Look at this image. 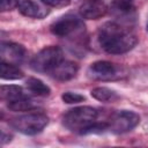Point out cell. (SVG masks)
Wrapping results in <instances>:
<instances>
[{"instance_id": "d6986e66", "label": "cell", "mask_w": 148, "mask_h": 148, "mask_svg": "<svg viewBox=\"0 0 148 148\" xmlns=\"http://www.w3.org/2000/svg\"><path fill=\"white\" fill-rule=\"evenodd\" d=\"M42 1L51 7H66L71 3L72 0H42Z\"/></svg>"}, {"instance_id": "e0dca14e", "label": "cell", "mask_w": 148, "mask_h": 148, "mask_svg": "<svg viewBox=\"0 0 148 148\" xmlns=\"http://www.w3.org/2000/svg\"><path fill=\"white\" fill-rule=\"evenodd\" d=\"M0 95H1V98L6 102H13L17 98H21L24 95V91L21 87L18 86H2L1 87V91H0Z\"/></svg>"}, {"instance_id": "52a82bcc", "label": "cell", "mask_w": 148, "mask_h": 148, "mask_svg": "<svg viewBox=\"0 0 148 148\" xmlns=\"http://www.w3.org/2000/svg\"><path fill=\"white\" fill-rule=\"evenodd\" d=\"M121 69L113 62L98 60L92 62L88 68V76L98 81H110L120 77Z\"/></svg>"}, {"instance_id": "3957f363", "label": "cell", "mask_w": 148, "mask_h": 148, "mask_svg": "<svg viewBox=\"0 0 148 148\" xmlns=\"http://www.w3.org/2000/svg\"><path fill=\"white\" fill-rule=\"evenodd\" d=\"M64 60V52L59 46H46L42 49L30 61V67L38 73L50 74Z\"/></svg>"}, {"instance_id": "8992f818", "label": "cell", "mask_w": 148, "mask_h": 148, "mask_svg": "<svg viewBox=\"0 0 148 148\" xmlns=\"http://www.w3.org/2000/svg\"><path fill=\"white\" fill-rule=\"evenodd\" d=\"M140 123V116L131 110H119L111 114L108 120V130L121 134L132 131Z\"/></svg>"}, {"instance_id": "9a60e30c", "label": "cell", "mask_w": 148, "mask_h": 148, "mask_svg": "<svg viewBox=\"0 0 148 148\" xmlns=\"http://www.w3.org/2000/svg\"><path fill=\"white\" fill-rule=\"evenodd\" d=\"M8 108L12 110V111H15V112H22V111H31V110H35L37 108V104L29 97L27 96H23L21 98H17L13 102H9L8 103Z\"/></svg>"}, {"instance_id": "5b68a950", "label": "cell", "mask_w": 148, "mask_h": 148, "mask_svg": "<svg viewBox=\"0 0 148 148\" xmlns=\"http://www.w3.org/2000/svg\"><path fill=\"white\" fill-rule=\"evenodd\" d=\"M50 30L58 37H73L84 31V23L79 16L67 14L54 21L51 24Z\"/></svg>"}, {"instance_id": "ffe728a7", "label": "cell", "mask_w": 148, "mask_h": 148, "mask_svg": "<svg viewBox=\"0 0 148 148\" xmlns=\"http://www.w3.org/2000/svg\"><path fill=\"white\" fill-rule=\"evenodd\" d=\"M18 1L20 0H1L0 8H1L2 12L10 10V9H13L14 7H16L18 5Z\"/></svg>"}, {"instance_id": "8fae6325", "label": "cell", "mask_w": 148, "mask_h": 148, "mask_svg": "<svg viewBox=\"0 0 148 148\" xmlns=\"http://www.w3.org/2000/svg\"><path fill=\"white\" fill-rule=\"evenodd\" d=\"M110 13L121 20H131L135 15L134 0H112L109 6Z\"/></svg>"}, {"instance_id": "7c38bea8", "label": "cell", "mask_w": 148, "mask_h": 148, "mask_svg": "<svg viewBox=\"0 0 148 148\" xmlns=\"http://www.w3.org/2000/svg\"><path fill=\"white\" fill-rule=\"evenodd\" d=\"M79 71V66L71 60H62L51 73L50 75L58 81H68L73 79Z\"/></svg>"}, {"instance_id": "5bb4252c", "label": "cell", "mask_w": 148, "mask_h": 148, "mask_svg": "<svg viewBox=\"0 0 148 148\" xmlns=\"http://www.w3.org/2000/svg\"><path fill=\"white\" fill-rule=\"evenodd\" d=\"M90 94L95 99H97L99 102H104V103L114 102L119 98L118 94L114 90L106 88V87H96L90 91Z\"/></svg>"}, {"instance_id": "277c9868", "label": "cell", "mask_w": 148, "mask_h": 148, "mask_svg": "<svg viewBox=\"0 0 148 148\" xmlns=\"http://www.w3.org/2000/svg\"><path fill=\"white\" fill-rule=\"evenodd\" d=\"M49 124V117L42 112H28L10 121V125L18 132L27 135L40 133Z\"/></svg>"}, {"instance_id": "4fadbf2b", "label": "cell", "mask_w": 148, "mask_h": 148, "mask_svg": "<svg viewBox=\"0 0 148 148\" xmlns=\"http://www.w3.org/2000/svg\"><path fill=\"white\" fill-rule=\"evenodd\" d=\"M25 87H27L28 91H30L31 94H34L36 96H40V97L49 96L51 92L50 87L37 77H29L25 81Z\"/></svg>"}, {"instance_id": "2e32d148", "label": "cell", "mask_w": 148, "mask_h": 148, "mask_svg": "<svg viewBox=\"0 0 148 148\" xmlns=\"http://www.w3.org/2000/svg\"><path fill=\"white\" fill-rule=\"evenodd\" d=\"M0 73L3 80H18V79H22L24 75L17 65L7 64V62H1Z\"/></svg>"}, {"instance_id": "6da1fadb", "label": "cell", "mask_w": 148, "mask_h": 148, "mask_svg": "<svg viewBox=\"0 0 148 148\" xmlns=\"http://www.w3.org/2000/svg\"><path fill=\"white\" fill-rule=\"evenodd\" d=\"M136 42V36L117 22H105L98 30V43L110 54L126 53L135 46Z\"/></svg>"}, {"instance_id": "7a4b0ae2", "label": "cell", "mask_w": 148, "mask_h": 148, "mask_svg": "<svg viewBox=\"0 0 148 148\" xmlns=\"http://www.w3.org/2000/svg\"><path fill=\"white\" fill-rule=\"evenodd\" d=\"M99 112L91 106H77L67 111L62 117V125L71 132L88 134L90 128L98 121Z\"/></svg>"}, {"instance_id": "30bf717a", "label": "cell", "mask_w": 148, "mask_h": 148, "mask_svg": "<svg viewBox=\"0 0 148 148\" xmlns=\"http://www.w3.org/2000/svg\"><path fill=\"white\" fill-rule=\"evenodd\" d=\"M104 0H84L80 6V14L87 20H98L108 12Z\"/></svg>"}, {"instance_id": "ac0fdd59", "label": "cell", "mask_w": 148, "mask_h": 148, "mask_svg": "<svg viewBox=\"0 0 148 148\" xmlns=\"http://www.w3.org/2000/svg\"><path fill=\"white\" fill-rule=\"evenodd\" d=\"M61 99L67 103V104H76L80 102H83L86 97L79 92H73V91H66L61 95Z\"/></svg>"}, {"instance_id": "9c48e42d", "label": "cell", "mask_w": 148, "mask_h": 148, "mask_svg": "<svg viewBox=\"0 0 148 148\" xmlns=\"http://www.w3.org/2000/svg\"><path fill=\"white\" fill-rule=\"evenodd\" d=\"M17 8L20 13L31 18H44L49 15V9L42 0H20Z\"/></svg>"}, {"instance_id": "44dd1931", "label": "cell", "mask_w": 148, "mask_h": 148, "mask_svg": "<svg viewBox=\"0 0 148 148\" xmlns=\"http://www.w3.org/2000/svg\"><path fill=\"white\" fill-rule=\"evenodd\" d=\"M147 31H148V23H147Z\"/></svg>"}, {"instance_id": "ba28073f", "label": "cell", "mask_w": 148, "mask_h": 148, "mask_svg": "<svg viewBox=\"0 0 148 148\" xmlns=\"http://www.w3.org/2000/svg\"><path fill=\"white\" fill-rule=\"evenodd\" d=\"M1 62L20 65L27 57V50L23 45L13 42H2L0 46Z\"/></svg>"}]
</instances>
